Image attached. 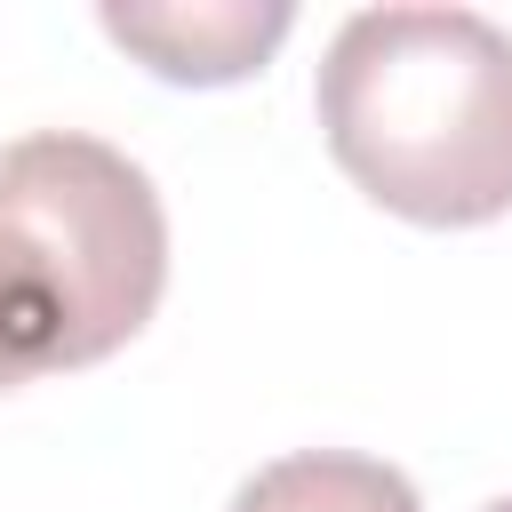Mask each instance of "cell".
<instances>
[{
  "label": "cell",
  "mask_w": 512,
  "mask_h": 512,
  "mask_svg": "<svg viewBox=\"0 0 512 512\" xmlns=\"http://www.w3.org/2000/svg\"><path fill=\"white\" fill-rule=\"evenodd\" d=\"M232 512H424L408 472L376 464V456H352V448H304V456H280L264 464Z\"/></svg>",
  "instance_id": "obj_4"
},
{
  "label": "cell",
  "mask_w": 512,
  "mask_h": 512,
  "mask_svg": "<svg viewBox=\"0 0 512 512\" xmlns=\"http://www.w3.org/2000/svg\"><path fill=\"white\" fill-rule=\"evenodd\" d=\"M96 24L144 56L176 88H224L264 72V56L288 40L296 8L288 0H104Z\"/></svg>",
  "instance_id": "obj_3"
},
{
  "label": "cell",
  "mask_w": 512,
  "mask_h": 512,
  "mask_svg": "<svg viewBox=\"0 0 512 512\" xmlns=\"http://www.w3.org/2000/svg\"><path fill=\"white\" fill-rule=\"evenodd\" d=\"M168 288L152 176L72 128L0 152V392L112 360Z\"/></svg>",
  "instance_id": "obj_2"
},
{
  "label": "cell",
  "mask_w": 512,
  "mask_h": 512,
  "mask_svg": "<svg viewBox=\"0 0 512 512\" xmlns=\"http://www.w3.org/2000/svg\"><path fill=\"white\" fill-rule=\"evenodd\" d=\"M336 168L408 224L512 216V32L472 8H360L320 64Z\"/></svg>",
  "instance_id": "obj_1"
},
{
  "label": "cell",
  "mask_w": 512,
  "mask_h": 512,
  "mask_svg": "<svg viewBox=\"0 0 512 512\" xmlns=\"http://www.w3.org/2000/svg\"><path fill=\"white\" fill-rule=\"evenodd\" d=\"M488 512H512V496H496V504H488Z\"/></svg>",
  "instance_id": "obj_5"
}]
</instances>
